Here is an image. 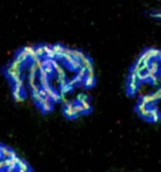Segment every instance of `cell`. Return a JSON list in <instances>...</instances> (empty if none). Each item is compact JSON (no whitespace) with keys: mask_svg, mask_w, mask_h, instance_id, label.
Instances as JSON below:
<instances>
[{"mask_svg":"<svg viewBox=\"0 0 161 172\" xmlns=\"http://www.w3.org/2000/svg\"><path fill=\"white\" fill-rule=\"evenodd\" d=\"M10 150L8 147L2 144L1 146V155H2V159H7L9 157V153H10Z\"/></svg>","mask_w":161,"mask_h":172,"instance_id":"obj_1","label":"cell"},{"mask_svg":"<svg viewBox=\"0 0 161 172\" xmlns=\"http://www.w3.org/2000/svg\"><path fill=\"white\" fill-rule=\"evenodd\" d=\"M128 87L129 92H130L132 94H133V93L136 92V91H137L138 87V82H129Z\"/></svg>","mask_w":161,"mask_h":172,"instance_id":"obj_2","label":"cell"},{"mask_svg":"<svg viewBox=\"0 0 161 172\" xmlns=\"http://www.w3.org/2000/svg\"><path fill=\"white\" fill-rule=\"evenodd\" d=\"M148 53L149 54V55L152 56V58H157L158 56L160 55V53H161V50H158V49H148L147 50Z\"/></svg>","mask_w":161,"mask_h":172,"instance_id":"obj_3","label":"cell"},{"mask_svg":"<svg viewBox=\"0 0 161 172\" xmlns=\"http://www.w3.org/2000/svg\"><path fill=\"white\" fill-rule=\"evenodd\" d=\"M28 55L25 53V51H24V50H21V51H19V52L18 53V55H17V59L19 61H21L22 63L24 62L26 60H27V57H28Z\"/></svg>","mask_w":161,"mask_h":172,"instance_id":"obj_4","label":"cell"},{"mask_svg":"<svg viewBox=\"0 0 161 172\" xmlns=\"http://www.w3.org/2000/svg\"><path fill=\"white\" fill-rule=\"evenodd\" d=\"M70 64V67H71L72 69H74V70H77V69H79L80 66V62L79 60H77V59H73L72 61Z\"/></svg>","mask_w":161,"mask_h":172,"instance_id":"obj_5","label":"cell"},{"mask_svg":"<svg viewBox=\"0 0 161 172\" xmlns=\"http://www.w3.org/2000/svg\"><path fill=\"white\" fill-rule=\"evenodd\" d=\"M84 86L86 87H92V86L94 85L95 83V79L94 78H90V77H87L86 79L84 80Z\"/></svg>","mask_w":161,"mask_h":172,"instance_id":"obj_6","label":"cell"},{"mask_svg":"<svg viewBox=\"0 0 161 172\" xmlns=\"http://www.w3.org/2000/svg\"><path fill=\"white\" fill-rule=\"evenodd\" d=\"M21 64H22L21 61H19L18 59L16 58V59H14L13 61H12L10 66L13 69H15V70L19 71V68H20V66H21Z\"/></svg>","mask_w":161,"mask_h":172,"instance_id":"obj_7","label":"cell"},{"mask_svg":"<svg viewBox=\"0 0 161 172\" xmlns=\"http://www.w3.org/2000/svg\"><path fill=\"white\" fill-rule=\"evenodd\" d=\"M80 62H82V66H83L84 67H86L87 69L89 67V66H91L92 65V61L91 60L87 57V56H86L84 59H82V61H80Z\"/></svg>","mask_w":161,"mask_h":172,"instance_id":"obj_8","label":"cell"},{"mask_svg":"<svg viewBox=\"0 0 161 172\" xmlns=\"http://www.w3.org/2000/svg\"><path fill=\"white\" fill-rule=\"evenodd\" d=\"M52 50L55 52V54H56V57H57L58 54H60L64 51V47H62V46L60 45H55L52 46Z\"/></svg>","mask_w":161,"mask_h":172,"instance_id":"obj_9","label":"cell"},{"mask_svg":"<svg viewBox=\"0 0 161 172\" xmlns=\"http://www.w3.org/2000/svg\"><path fill=\"white\" fill-rule=\"evenodd\" d=\"M80 105H82V108H83V112H89L90 110L92 109L91 105H90V103L88 102V101H85V102H82Z\"/></svg>","mask_w":161,"mask_h":172,"instance_id":"obj_10","label":"cell"},{"mask_svg":"<svg viewBox=\"0 0 161 172\" xmlns=\"http://www.w3.org/2000/svg\"><path fill=\"white\" fill-rule=\"evenodd\" d=\"M73 109H74V112H75V117L78 116L80 112H83V108H82V105H75L74 107H73Z\"/></svg>","mask_w":161,"mask_h":172,"instance_id":"obj_11","label":"cell"},{"mask_svg":"<svg viewBox=\"0 0 161 172\" xmlns=\"http://www.w3.org/2000/svg\"><path fill=\"white\" fill-rule=\"evenodd\" d=\"M138 79L139 82H145L146 80L148 79V77L147 75V73H143V72H139L138 74Z\"/></svg>","mask_w":161,"mask_h":172,"instance_id":"obj_12","label":"cell"},{"mask_svg":"<svg viewBox=\"0 0 161 172\" xmlns=\"http://www.w3.org/2000/svg\"><path fill=\"white\" fill-rule=\"evenodd\" d=\"M150 69H152L154 72H157L158 70V63L157 61H151Z\"/></svg>","mask_w":161,"mask_h":172,"instance_id":"obj_13","label":"cell"},{"mask_svg":"<svg viewBox=\"0 0 161 172\" xmlns=\"http://www.w3.org/2000/svg\"><path fill=\"white\" fill-rule=\"evenodd\" d=\"M64 113L67 118H71L73 116L75 117V112L73 108H65Z\"/></svg>","mask_w":161,"mask_h":172,"instance_id":"obj_14","label":"cell"},{"mask_svg":"<svg viewBox=\"0 0 161 172\" xmlns=\"http://www.w3.org/2000/svg\"><path fill=\"white\" fill-rule=\"evenodd\" d=\"M41 108H42V110L44 112H48L52 111L53 106H52V104L50 102V103H47V104H45V105H43V106H41Z\"/></svg>","mask_w":161,"mask_h":172,"instance_id":"obj_15","label":"cell"},{"mask_svg":"<svg viewBox=\"0 0 161 172\" xmlns=\"http://www.w3.org/2000/svg\"><path fill=\"white\" fill-rule=\"evenodd\" d=\"M50 98H51V100H52L53 102H60V94H59V93H57V92H54L53 94L50 96Z\"/></svg>","mask_w":161,"mask_h":172,"instance_id":"obj_16","label":"cell"},{"mask_svg":"<svg viewBox=\"0 0 161 172\" xmlns=\"http://www.w3.org/2000/svg\"><path fill=\"white\" fill-rule=\"evenodd\" d=\"M87 68L84 67L83 66H82L79 69H78V74L77 75H79V76H80V77H84L85 76L87 75Z\"/></svg>","mask_w":161,"mask_h":172,"instance_id":"obj_17","label":"cell"},{"mask_svg":"<svg viewBox=\"0 0 161 172\" xmlns=\"http://www.w3.org/2000/svg\"><path fill=\"white\" fill-rule=\"evenodd\" d=\"M14 87H19V88H20V89H22V88L24 87V82L21 78L16 79L15 81H14Z\"/></svg>","mask_w":161,"mask_h":172,"instance_id":"obj_18","label":"cell"},{"mask_svg":"<svg viewBox=\"0 0 161 172\" xmlns=\"http://www.w3.org/2000/svg\"><path fill=\"white\" fill-rule=\"evenodd\" d=\"M76 101L77 102H79L80 103L85 102V101H87V97L83 93H80V94H78L77 97H76Z\"/></svg>","mask_w":161,"mask_h":172,"instance_id":"obj_19","label":"cell"},{"mask_svg":"<svg viewBox=\"0 0 161 172\" xmlns=\"http://www.w3.org/2000/svg\"><path fill=\"white\" fill-rule=\"evenodd\" d=\"M146 106H147V103H145L144 102H143V101H142L141 100V102L138 103V111L139 112H141L142 111H143V110L144 109H146L147 108V107H146Z\"/></svg>","mask_w":161,"mask_h":172,"instance_id":"obj_20","label":"cell"},{"mask_svg":"<svg viewBox=\"0 0 161 172\" xmlns=\"http://www.w3.org/2000/svg\"><path fill=\"white\" fill-rule=\"evenodd\" d=\"M21 90L22 89H20V88L14 87V88L13 89V93H12V95H13V97L14 98H16V97H18L19 96H20L21 95Z\"/></svg>","mask_w":161,"mask_h":172,"instance_id":"obj_21","label":"cell"},{"mask_svg":"<svg viewBox=\"0 0 161 172\" xmlns=\"http://www.w3.org/2000/svg\"><path fill=\"white\" fill-rule=\"evenodd\" d=\"M32 97L34 99H35V102H37L38 103H40L43 99V97L40 95L39 92H32Z\"/></svg>","mask_w":161,"mask_h":172,"instance_id":"obj_22","label":"cell"},{"mask_svg":"<svg viewBox=\"0 0 161 172\" xmlns=\"http://www.w3.org/2000/svg\"><path fill=\"white\" fill-rule=\"evenodd\" d=\"M142 117L145 118V119H151V114H150V109H144L143 111L140 112Z\"/></svg>","mask_w":161,"mask_h":172,"instance_id":"obj_23","label":"cell"},{"mask_svg":"<svg viewBox=\"0 0 161 172\" xmlns=\"http://www.w3.org/2000/svg\"><path fill=\"white\" fill-rule=\"evenodd\" d=\"M29 57L30 58V60L33 61V62H35V61H36L37 60H39L40 59V56H39L37 54L35 53V50H33L32 52H31L30 55H29Z\"/></svg>","mask_w":161,"mask_h":172,"instance_id":"obj_24","label":"cell"},{"mask_svg":"<svg viewBox=\"0 0 161 172\" xmlns=\"http://www.w3.org/2000/svg\"><path fill=\"white\" fill-rule=\"evenodd\" d=\"M19 172H26V171H30V168L29 165L26 163H24L22 165L19 166Z\"/></svg>","mask_w":161,"mask_h":172,"instance_id":"obj_25","label":"cell"},{"mask_svg":"<svg viewBox=\"0 0 161 172\" xmlns=\"http://www.w3.org/2000/svg\"><path fill=\"white\" fill-rule=\"evenodd\" d=\"M35 53L40 56V57H42V56L45 55V52H44L42 46H37V47L35 49Z\"/></svg>","mask_w":161,"mask_h":172,"instance_id":"obj_26","label":"cell"},{"mask_svg":"<svg viewBox=\"0 0 161 172\" xmlns=\"http://www.w3.org/2000/svg\"><path fill=\"white\" fill-rule=\"evenodd\" d=\"M142 101H143L145 103H147V104H149V103L153 102V99H152V97H151V94L150 95H146L144 97H142Z\"/></svg>","mask_w":161,"mask_h":172,"instance_id":"obj_27","label":"cell"},{"mask_svg":"<svg viewBox=\"0 0 161 172\" xmlns=\"http://www.w3.org/2000/svg\"><path fill=\"white\" fill-rule=\"evenodd\" d=\"M35 75H30L29 77V84H30V87L35 85Z\"/></svg>","mask_w":161,"mask_h":172,"instance_id":"obj_28","label":"cell"},{"mask_svg":"<svg viewBox=\"0 0 161 172\" xmlns=\"http://www.w3.org/2000/svg\"><path fill=\"white\" fill-rule=\"evenodd\" d=\"M38 70L39 69L35 66V64H32V65L30 66V70H29V72H30V75H35Z\"/></svg>","mask_w":161,"mask_h":172,"instance_id":"obj_29","label":"cell"},{"mask_svg":"<svg viewBox=\"0 0 161 172\" xmlns=\"http://www.w3.org/2000/svg\"><path fill=\"white\" fill-rule=\"evenodd\" d=\"M43 88L46 91V93H47V95H49V96H51V95H52L53 93H54V91H53V89L50 87V86L49 85V84H48V85L44 86Z\"/></svg>","mask_w":161,"mask_h":172,"instance_id":"obj_30","label":"cell"},{"mask_svg":"<svg viewBox=\"0 0 161 172\" xmlns=\"http://www.w3.org/2000/svg\"><path fill=\"white\" fill-rule=\"evenodd\" d=\"M129 82H138V74H136V73H133V72H131L130 73V76H129Z\"/></svg>","mask_w":161,"mask_h":172,"instance_id":"obj_31","label":"cell"},{"mask_svg":"<svg viewBox=\"0 0 161 172\" xmlns=\"http://www.w3.org/2000/svg\"><path fill=\"white\" fill-rule=\"evenodd\" d=\"M53 66L50 65V66H44V69H45V72L47 73V75L48 76H50L53 73Z\"/></svg>","mask_w":161,"mask_h":172,"instance_id":"obj_32","label":"cell"},{"mask_svg":"<svg viewBox=\"0 0 161 172\" xmlns=\"http://www.w3.org/2000/svg\"><path fill=\"white\" fill-rule=\"evenodd\" d=\"M54 69H55V71L56 72L57 75H65L64 70H63V68H62L60 65H58V66H56V67L54 68Z\"/></svg>","mask_w":161,"mask_h":172,"instance_id":"obj_33","label":"cell"},{"mask_svg":"<svg viewBox=\"0 0 161 172\" xmlns=\"http://www.w3.org/2000/svg\"><path fill=\"white\" fill-rule=\"evenodd\" d=\"M34 64H35V66L37 67L39 70L41 68H43L44 67V63H43V61H41L40 59H39V60H37L36 61H35L34 62Z\"/></svg>","mask_w":161,"mask_h":172,"instance_id":"obj_34","label":"cell"},{"mask_svg":"<svg viewBox=\"0 0 161 172\" xmlns=\"http://www.w3.org/2000/svg\"><path fill=\"white\" fill-rule=\"evenodd\" d=\"M151 97H152L153 102H155V101H158V99H160V98H161V95L158 92H156L154 93H153V94H151Z\"/></svg>","mask_w":161,"mask_h":172,"instance_id":"obj_35","label":"cell"},{"mask_svg":"<svg viewBox=\"0 0 161 172\" xmlns=\"http://www.w3.org/2000/svg\"><path fill=\"white\" fill-rule=\"evenodd\" d=\"M55 57H56V54L53 50H50L48 54H46V58L49 59H55Z\"/></svg>","mask_w":161,"mask_h":172,"instance_id":"obj_36","label":"cell"},{"mask_svg":"<svg viewBox=\"0 0 161 172\" xmlns=\"http://www.w3.org/2000/svg\"><path fill=\"white\" fill-rule=\"evenodd\" d=\"M63 59H64V60H65V62H67V63H70L74 58H73V56H72L71 55H65H65H64V57H63Z\"/></svg>","mask_w":161,"mask_h":172,"instance_id":"obj_37","label":"cell"},{"mask_svg":"<svg viewBox=\"0 0 161 172\" xmlns=\"http://www.w3.org/2000/svg\"><path fill=\"white\" fill-rule=\"evenodd\" d=\"M24 50L25 51V53L29 55L31 52H32L33 50H35V49H34V48L32 47V46L29 45V46H26V47H24Z\"/></svg>","mask_w":161,"mask_h":172,"instance_id":"obj_38","label":"cell"},{"mask_svg":"<svg viewBox=\"0 0 161 172\" xmlns=\"http://www.w3.org/2000/svg\"><path fill=\"white\" fill-rule=\"evenodd\" d=\"M65 108H73L75 106V104L72 102H70V101H67L66 102L64 103Z\"/></svg>","mask_w":161,"mask_h":172,"instance_id":"obj_39","label":"cell"},{"mask_svg":"<svg viewBox=\"0 0 161 172\" xmlns=\"http://www.w3.org/2000/svg\"><path fill=\"white\" fill-rule=\"evenodd\" d=\"M42 47H43L44 52H45V55H46V54H48L50 50H52V47H51V46H50V45H43Z\"/></svg>","mask_w":161,"mask_h":172,"instance_id":"obj_40","label":"cell"},{"mask_svg":"<svg viewBox=\"0 0 161 172\" xmlns=\"http://www.w3.org/2000/svg\"><path fill=\"white\" fill-rule=\"evenodd\" d=\"M87 77L94 78V77H95L94 70H93V71H87Z\"/></svg>","mask_w":161,"mask_h":172,"instance_id":"obj_41","label":"cell"},{"mask_svg":"<svg viewBox=\"0 0 161 172\" xmlns=\"http://www.w3.org/2000/svg\"><path fill=\"white\" fill-rule=\"evenodd\" d=\"M43 63H44V66L51 65V59H49V58L45 59V60L43 61Z\"/></svg>","mask_w":161,"mask_h":172,"instance_id":"obj_42","label":"cell"},{"mask_svg":"<svg viewBox=\"0 0 161 172\" xmlns=\"http://www.w3.org/2000/svg\"><path fill=\"white\" fill-rule=\"evenodd\" d=\"M31 90H32V92H40V87H39V86L38 85H35V86H33L32 87H31Z\"/></svg>","mask_w":161,"mask_h":172,"instance_id":"obj_43","label":"cell"},{"mask_svg":"<svg viewBox=\"0 0 161 172\" xmlns=\"http://www.w3.org/2000/svg\"><path fill=\"white\" fill-rule=\"evenodd\" d=\"M151 17H153V18L160 19H161V12H158V13L152 14H151Z\"/></svg>","mask_w":161,"mask_h":172,"instance_id":"obj_44","label":"cell"},{"mask_svg":"<svg viewBox=\"0 0 161 172\" xmlns=\"http://www.w3.org/2000/svg\"><path fill=\"white\" fill-rule=\"evenodd\" d=\"M151 119L153 120V122L157 123L158 121H159V119H160L159 114H157V115H155V116H153L152 118H151Z\"/></svg>","mask_w":161,"mask_h":172,"instance_id":"obj_45","label":"cell"},{"mask_svg":"<svg viewBox=\"0 0 161 172\" xmlns=\"http://www.w3.org/2000/svg\"><path fill=\"white\" fill-rule=\"evenodd\" d=\"M16 157H18V156H17V154L15 153V152L13 151V150H10L9 159H14V158H16Z\"/></svg>","mask_w":161,"mask_h":172,"instance_id":"obj_46","label":"cell"},{"mask_svg":"<svg viewBox=\"0 0 161 172\" xmlns=\"http://www.w3.org/2000/svg\"><path fill=\"white\" fill-rule=\"evenodd\" d=\"M78 53H79V50H72L71 55L73 56V58H74V59H77Z\"/></svg>","mask_w":161,"mask_h":172,"instance_id":"obj_47","label":"cell"},{"mask_svg":"<svg viewBox=\"0 0 161 172\" xmlns=\"http://www.w3.org/2000/svg\"><path fill=\"white\" fill-rule=\"evenodd\" d=\"M39 93H40V95L42 97H45L46 95H47V93H46V91L44 89V88H42V89L40 90V92H39Z\"/></svg>","mask_w":161,"mask_h":172,"instance_id":"obj_48","label":"cell"},{"mask_svg":"<svg viewBox=\"0 0 161 172\" xmlns=\"http://www.w3.org/2000/svg\"><path fill=\"white\" fill-rule=\"evenodd\" d=\"M58 65H59V64H58L57 61L55 60V59H51V66H52L54 68L56 67Z\"/></svg>","mask_w":161,"mask_h":172,"instance_id":"obj_49","label":"cell"},{"mask_svg":"<svg viewBox=\"0 0 161 172\" xmlns=\"http://www.w3.org/2000/svg\"><path fill=\"white\" fill-rule=\"evenodd\" d=\"M64 53L65 55H71L72 50H70L69 48H64Z\"/></svg>","mask_w":161,"mask_h":172,"instance_id":"obj_50","label":"cell"},{"mask_svg":"<svg viewBox=\"0 0 161 172\" xmlns=\"http://www.w3.org/2000/svg\"><path fill=\"white\" fill-rule=\"evenodd\" d=\"M14 100H15L17 102H23V101H24V97H22V96L20 95V96H19L18 97L14 98Z\"/></svg>","mask_w":161,"mask_h":172,"instance_id":"obj_51","label":"cell"},{"mask_svg":"<svg viewBox=\"0 0 161 172\" xmlns=\"http://www.w3.org/2000/svg\"><path fill=\"white\" fill-rule=\"evenodd\" d=\"M0 168H1V169H2V171H4V169H5V168H7V167L5 166V164H4V162L1 160V163H0Z\"/></svg>","mask_w":161,"mask_h":172,"instance_id":"obj_52","label":"cell"},{"mask_svg":"<svg viewBox=\"0 0 161 172\" xmlns=\"http://www.w3.org/2000/svg\"><path fill=\"white\" fill-rule=\"evenodd\" d=\"M153 85H155V86H160L161 85V80L160 79H157L154 82H153Z\"/></svg>","mask_w":161,"mask_h":172,"instance_id":"obj_53","label":"cell"},{"mask_svg":"<svg viewBox=\"0 0 161 172\" xmlns=\"http://www.w3.org/2000/svg\"><path fill=\"white\" fill-rule=\"evenodd\" d=\"M158 93H159V94L161 95V88H160V89H158Z\"/></svg>","mask_w":161,"mask_h":172,"instance_id":"obj_54","label":"cell"},{"mask_svg":"<svg viewBox=\"0 0 161 172\" xmlns=\"http://www.w3.org/2000/svg\"><path fill=\"white\" fill-rule=\"evenodd\" d=\"M159 57H161V53H160V55H159Z\"/></svg>","mask_w":161,"mask_h":172,"instance_id":"obj_55","label":"cell"},{"mask_svg":"<svg viewBox=\"0 0 161 172\" xmlns=\"http://www.w3.org/2000/svg\"><path fill=\"white\" fill-rule=\"evenodd\" d=\"M159 59H160V61H161V57H159Z\"/></svg>","mask_w":161,"mask_h":172,"instance_id":"obj_56","label":"cell"},{"mask_svg":"<svg viewBox=\"0 0 161 172\" xmlns=\"http://www.w3.org/2000/svg\"><path fill=\"white\" fill-rule=\"evenodd\" d=\"M5 172H9V171H5Z\"/></svg>","mask_w":161,"mask_h":172,"instance_id":"obj_57","label":"cell"},{"mask_svg":"<svg viewBox=\"0 0 161 172\" xmlns=\"http://www.w3.org/2000/svg\"><path fill=\"white\" fill-rule=\"evenodd\" d=\"M26 172H29V171H26Z\"/></svg>","mask_w":161,"mask_h":172,"instance_id":"obj_58","label":"cell"}]
</instances>
